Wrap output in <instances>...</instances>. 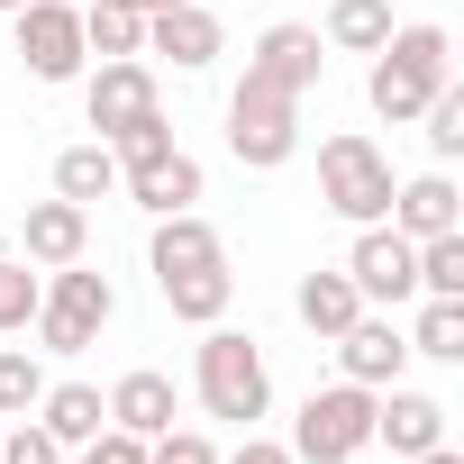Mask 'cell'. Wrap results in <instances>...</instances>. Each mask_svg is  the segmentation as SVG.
<instances>
[{"mask_svg":"<svg viewBox=\"0 0 464 464\" xmlns=\"http://www.w3.org/2000/svg\"><path fill=\"white\" fill-rule=\"evenodd\" d=\"M110 191H119V155H110L101 137H82V146H64V155H55V200L92 209V200H110Z\"/></svg>","mask_w":464,"mask_h":464,"instance_id":"cell-22","label":"cell"},{"mask_svg":"<svg viewBox=\"0 0 464 464\" xmlns=\"http://www.w3.org/2000/svg\"><path fill=\"white\" fill-rule=\"evenodd\" d=\"M101 401H110V428H128V437H164V428L182 419V392H173V373H155V364L119 373Z\"/></svg>","mask_w":464,"mask_h":464,"instance_id":"cell-17","label":"cell"},{"mask_svg":"<svg viewBox=\"0 0 464 464\" xmlns=\"http://www.w3.org/2000/svg\"><path fill=\"white\" fill-rule=\"evenodd\" d=\"M82 464H146V437H128V428H101V437H82Z\"/></svg>","mask_w":464,"mask_h":464,"instance_id":"cell-32","label":"cell"},{"mask_svg":"<svg viewBox=\"0 0 464 464\" xmlns=\"http://www.w3.org/2000/svg\"><path fill=\"white\" fill-rule=\"evenodd\" d=\"M328 346H337V373H346V382H364V392H382V382H401V373H410V328H401V319L355 310V328H337Z\"/></svg>","mask_w":464,"mask_h":464,"instance_id":"cell-12","label":"cell"},{"mask_svg":"<svg viewBox=\"0 0 464 464\" xmlns=\"http://www.w3.org/2000/svg\"><path fill=\"white\" fill-rule=\"evenodd\" d=\"M446 428H455V410H446L437 392H410V382H382V392H373V446H392V464L446 446Z\"/></svg>","mask_w":464,"mask_h":464,"instance_id":"cell-11","label":"cell"},{"mask_svg":"<svg viewBox=\"0 0 464 464\" xmlns=\"http://www.w3.org/2000/svg\"><path fill=\"white\" fill-rule=\"evenodd\" d=\"M319 200H328L346 227H373V218L392 209V155H382L364 128L319 137Z\"/></svg>","mask_w":464,"mask_h":464,"instance_id":"cell-4","label":"cell"},{"mask_svg":"<svg viewBox=\"0 0 464 464\" xmlns=\"http://www.w3.org/2000/svg\"><path fill=\"white\" fill-rule=\"evenodd\" d=\"M82 46L110 64V55H146V19L137 10H119V0H92L82 10Z\"/></svg>","mask_w":464,"mask_h":464,"instance_id":"cell-25","label":"cell"},{"mask_svg":"<svg viewBox=\"0 0 464 464\" xmlns=\"http://www.w3.org/2000/svg\"><path fill=\"white\" fill-rule=\"evenodd\" d=\"M10 10H19V0H0V19H10Z\"/></svg>","mask_w":464,"mask_h":464,"instance_id":"cell-36","label":"cell"},{"mask_svg":"<svg viewBox=\"0 0 464 464\" xmlns=\"http://www.w3.org/2000/svg\"><path fill=\"white\" fill-rule=\"evenodd\" d=\"M37 283H46V274H37L28 256H10V246H0V337L37 319Z\"/></svg>","mask_w":464,"mask_h":464,"instance_id":"cell-29","label":"cell"},{"mask_svg":"<svg viewBox=\"0 0 464 464\" xmlns=\"http://www.w3.org/2000/svg\"><path fill=\"white\" fill-rule=\"evenodd\" d=\"M382 218L419 246V237H446V227H464V191H455V173H446V164H428V173L392 182V209H382Z\"/></svg>","mask_w":464,"mask_h":464,"instance_id":"cell-13","label":"cell"},{"mask_svg":"<svg viewBox=\"0 0 464 464\" xmlns=\"http://www.w3.org/2000/svg\"><path fill=\"white\" fill-rule=\"evenodd\" d=\"M28 419H37L55 446H82V437H101V428H110V401H101L92 382H46V401H37Z\"/></svg>","mask_w":464,"mask_h":464,"instance_id":"cell-21","label":"cell"},{"mask_svg":"<svg viewBox=\"0 0 464 464\" xmlns=\"http://www.w3.org/2000/svg\"><path fill=\"white\" fill-rule=\"evenodd\" d=\"M292 310H301V328H310V337H337V328H355V310H364V292L346 283V265H319V274H301V292H292Z\"/></svg>","mask_w":464,"mask_h":464,"instance_id":"cell-20","label":"cell"},{"mask_svg":"<svg viewBox=\"0 0 464 464\" xmlns=\"http://www.w3.org/2000/svg\"><path fill=\"white\" fill-rule=\"evenodd\" d=\"M0 464H73V446H55L37 419H10L0 428Z\"/></svg>","mask_w":464,"mask_h":464,"instance_id":"cell-30","label":"cell"},{"mask_svg":"<svg viewBox=\"0 0 464 464\" xmlns=\"http://www.w3.org/2000/svg\"><path fill=\"white\" fill-rule=\"evenodd\" d=\"M146 46H155V55H173V73H209V64L227 55V28L200 10V0H173V10H155V19H146Z\"/></svg>","mask_w":464,"mask_h":464,"instance_id":"cell-14","label":"cell"},{"mask_svg":"<svg viewBox=\"0 0 464 464\" xmlns=\"http://www.w3.org/2000/svg\"><path fill=\"white\" fill-rule=\"evenodd\" d=\"M410 355H428V364H464V301H419V319H410Z\"/></svg>","mask_w":464,"mask_h":464,"instance_id":"cell-24","label":"cell"},{"mask_svg":"<svg viewBox=\"0 0 464 464\" xmlns=\"http://www.w3.org/2000/svg\"><path fill=\"white\" fill-rule=\"evenodd\" d=\"M227 155L246 173H283L301 155V101L274 92V82H237L227 92Z\"/></svg>","mask_w":464,"mask_h":464,"instance_id":"cell-6","label":"cell"},{"mask_svg":"<svg viewBox=\"0 0 464 464\" xmlns=\"http://www.w3.org/2000/svg\"><path fill=\"white\" fill-rule=\"evenodd\" d=\"M419 128H428V155L455 164V155H464V82H437V101L419 110Z\"/></svg>","mask_w":464,"mask_h":464,"instance_id":"cell-28","label":"cell"},{"mask_svg":"<svg viewBox=\"0 0 464 464\" xmlns=\"http://www.w3.org/2000/svg\"><path fill=\"white\" fill-rule=\"evenodd\" d=\"M146 464H218V446L200 428H164V437H146Z\"/></svg>","mask_w":464,"mask_h":464,"instance_id":"cell-31","label":"cell"},{"mask_svg":"<svg viewBox=\"0 0 464 464\" xmlns=\"http://www.w3.org/2000/svg\"><path fill=\"white\" fill-rule=\"evenodd\" d=\"M155 292H164V310H173L182 328H209V319H227V301H237V274H227V256H218V265H191V274H164Z\"/></svg>","mask_w":464,"mask_h":464,"instance_id":"cell-19","label":"cell"},{"mask_svg":"<svg viewBox=\"0 0 464 464\" xmlns=\"http://www.w3.org/2000/svg\"><path fill=\"white\" fill-rule=\"evenodd\" d=\"M392 28H401V19H392V0H328L319 46H337V55H373Z\"/></svg>","mask_w":464,"mask_h":464,"instance_id":"cell-23","label":"cell"},{"mask_svg":"<svg viewBox=\"0 0 464 464\" xmlns=\"http://www.w3.org/2000/svg\"><path fill=\"white\" fill-rule=\"evenodd\" d=\"M419 301H464V227L419 237Z\"/></svg>","mask_w":464,"mask_h":464,"instance_id":"cell-26","label":"cell"},{"mask_svg":"<svg viewBox=\"0 0 464 464\" xmlns=\"http://www.w3.org/2000/svg\"><path fill=\"white\" fill-rule=\"evenodd\" d=\"M346 283L364 292V310H410L419 301V246L401 237L392 218L355 227V246H346Z\"/></svg>","mask_w":464,"mask_h":464,"instance_id":"cell-8","label":"cell"},{"mask_svg":"<svg viewBox=\"0 0 464 464\" xmlns=\"http://www.w3.org/2000/svg\"><path fill=\"white\" fill-rule=\"evenodd\" d=\"M401 464H464L455 446H428V455H401Z\"/></svg>","mask_w":464,"mask_h":464,"instance_id":"cell-34","label":"cell"},{"mask_svg":"<svg viewBox=\"0 0 464 464\" xmlns=\"http://www.w3.org/2000/svg\"><path fill=\"white\" fill-rule=\"evenodd\" d=\"M46 401V364L28 346H0V419H28Z\"/></svg>","mask_w":464,"mask_h":464,"instance_id":"cell-27","label":"cell"},{"mask_svg":"<svg viewBox=\"0 0 464 464\" xmlns=\"http://www.w3.org/2000/svg\"><path fill=\"white\" fill-rule=\"evenodd\" d=\"M218 464H292V446H283V437H256V428H246V446H237V455H218Z\"/></svg>","mask_w":464,"mask_h":464,"instance_id":"cell-33","label":"cell"},{"mask_svg":"<svg viewBox=\"0 0 464 464\" xmlns=\"http://www.w3.org/2000/svg\"><path fill=\"white\" fill-rule=\"evenodd\" d=\"M437 82H455V46H446V28H437V19H410V28H392V37L373 46L364 101H373V119L410 128V119L437 101Z\"/></svg>","mask_w":464,"mask_h":464,"instance_id":"cell-1","label":"cell"},{"mask_svg":"<svg viewBox=\"0 0 464 464\" xmlns=\"http://www.w3.org/2000/svg\"><path fill=\"white\" fill-rule=\"evenodd\" d=\"M319 73H328V46H319V28H301V19H274V28L246 46V82H274V92H292V101H310Z\"/></svg>","mask_w":464,"mask_h":464,"instance_id":"cell-10","label":"cell"},{"mask_svg":"<svg viewBox=\"0 0 464 464\" xmlns=\"http://www.w3.org/2000/svg\"><path fill=\"white\" fill-rule=\"evenodd\" d=\"M191 392H200V410H209V419H227V428H256V419L274 410L265 346H256L246 328L209 319V328H200V346H191Z\"/></svg>","mask_w":464,"mask_h":464,"instance_id":"cell-2","label":"cell"},{"mask_svg":"<svg viewBox=\"0 0 464 464\" xmlns=\"http://www.w3.org/2000/svg\"><path fill=\"white\" fill-rule=\"evenodd\" d=\"M119 10H137V19H155V10H173V0H119Z\"/></svg>","mask_w":464,"mask_h":464,"instance_id":"cell-35","label":"cell"},{"mask_svg":"<svg viewBox=\"0 0 464 464\" xmlns=\"http://www.w3.org/2000/svg\"><path fill=\"white\" fill-rule=\"evenodd\" d=\"M82 246H92V209H73V200H28V218H19V256H28L37 274L82 265Z\"/></svg>","mask_w":464,"mask_h":464,"instance_id":"cell-16","label":"cell"},{"mask_svg":"<svg viewBox=\"0 0 464 464\" xmlns=\"http://www.w3.org/2000/svg\"><path fill=\"white\" fill-rule=\"evenodd\" d=\"M119 191H128L146 218H173V209H200V164H191L182 146H164V155H146V164H119Z\"/></svg>","mask_w":464,"mask_h":464,"instance_id":"cell-15","label":"cell"},{"mask_svg":"<svg viewBox=\"0 0 464 464\" xmlns=\"http://www.w3.org/2000/svg\"><path fill=\"white\" fill-rule=\"evenodd\" d=\"M227 256V237L200 218V209H173V218H155V237H146V274L164 283V274H191V265H218Z\"/></svg>","mask_w":464,"mask_h":464,"instance_id":"cell-18","label":"cell"},{"mask_svg":"<svg viewBox=\"0 0 464 464\" xmlns=\"http://www.w3.org/2000/svg\"><path fill=\"white\" fill-rule=\"evenodd\" d=\"M10 28H19V64H28L37 82H82V64H92V46H82V0H19Z\"/></svg>","mask_w":464,"mask_h":464,"instance_id":"cell-7","label":"cell"},{"mask_svg":"<svg viewBox=\"0 0 464 464\" xmlns=\"http://www.w3.org/2000/svg\"><path fill=\"white\" fill-rule=\"evenodd\" d=\"M82 110H92V137L110 146V137H128V128H146L164 101H155V64L146 55H110L101 73H82Z\"/></svg>","mask_w":464,"mask_h":464,"instance_id":"cell-9","label":"cell"},{"mask_svg":"<svg viewBox=\"0 0 464 464\" xmlns=\"http://www.w3.org/2000/svg\"><path fill=\"white\" fill-rule=\"evenodd\" d=\"M119 319V292H110V274H92V265H55L46 283H37V346L46 355H82V346H101V328Z\"/></svg>","mask_w":464,"mask_h":464,"instance_id":"cell-3","label":"cell"},{"mask_svg":"<svg viewBox=\"0 0 464 464\" xmlns=\"http://www.w3.org/2000/svg\"><path fill=\"white\" fill-rule=\"evenodd\" d=\"M373 446V392L364 382H328V392H310L301 401V419H292V464H355Z\"/></svg>","mask_w":464,"mask_h":464,"instance_id":"cell-5","label":"cell"}]
</instances>
